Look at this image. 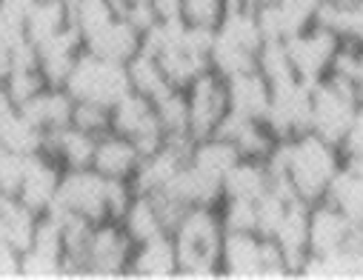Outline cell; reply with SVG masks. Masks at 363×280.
<instances>
[{"instance_id": "16", "label": "cell", "mask_w": 363, "mask_h": 280, "mask_svg": "<svg viewBox=\"0 0 363 280\" xmlns=\"http://www.w3.org/2000/svg\"><path fill=\"white\" fill-rule=\"evenodd\" d=\"M226 95H229V112L252 121H263L272 103V86L269 80L255 69L240 72L226 80Z\"/></svg>"}, {"instance_id": "28", "label": "cell", "mask_w": 363, "mask_h": 280, "mask_svg": "<svg viewBox=\"0 0 363 280\" xmlns=\"http://www.w3.org/2000/svg\"><path fill=\"white\" fill-rule=\"evenodd\" d=\"M72 26V4L69 0H38L29 21H26V38L38 46L57 32Z\"/></svg>"}, {"instance_id": "38", "label": "cell", "mask_w": 363, "mask_h": 280, "mask_svg": "<svg viewBox=\"0 0 363 280\" xmlns=\"http://www.w3.org/2000/svg\"><path fill=\"white\" fill-rule=\"evenodd\" d=\"M63 257L43 254L38 249H26L21 254V277H63Z\"/></svg>"}, {"instance_id": "22", "label": "cell", "mask_w": 363, "mask_h": 280, "mask_svg": "<svg viewBox=\"0 0 363 280\" xmlns=\"http://www.w3.org/2000/svg\"><path fill=\"white\" fill-rule=\"evenodd\" d=\"M323 201H332L349 215L352 223L363 226V157H343V166Z\"/></svg>"}, {"instance_id": "11", "label": "cell", "mask_w": 363, "mask_h": 280, "mask_svg": "<svg viewBox=\"0 0 363 280\" xmlns=\"http://www.w3.org/2000/svg\"><path fill=\"white\" fill-rule=\"evenodd\" d=\"M186 101H189V129L195 140L215 135L223 118L229 115L226 80L212 69H206L201 77L192 80V86L186 89Z\"/></svg>"}, {"instance_id": "15", "label": "cell", "mask_w": 363, "mask_h": 280, "mask_svg": "<svg viewBox=\"0 0 363 280\" xmlns=\"http://www.w3.org/2000/svg\"><path fill=\"white\" fill-rule=\"evenodd\" d=\"M140 46H143V32L135 23H129L123 15H118L101 32H95L92 38L83 40L86 52L106 57V60H115V63H129L140 52Z\"/></svg>"}, {"instance_id": "40", "label": "cell", "mask_w": 363, "mask_h": 280, "mask_svg": "<svg viewBox=\"0 0 363 280\" xmlns=\"http://www.w3.org/2000/svg\"><path fill=\"white\" fill-rule=\"evenodd\" d=\"M21 249L9 240H0V277H21Z\"/></svg>"}, {"instance_id": "27", "label": "cell", "mask_w": 363, "mask_h": 280, "mask_svg": "<svg viewBox=\"0 0 363 280\" xmlns=\"http://www.w3.org/2000/svg\"><path fill=\"white\" fill-rule=\"evenodd\" d=\"M126 72H129V83H132V91H138V95L149 98V101H157L163 98L169 89H174L157 60V55L140 49L129 63H126Z\"/></svg>"}, {"instance_id": "32", "label": "cell", "mask_w": 363, "mask_h": 280, "mask_svg": "<svg viewBox=\"0 0 363 280\" xmlns=\"http://www.w3.org/2000/svg\"><path fill=\"white\" fill-rule=\"evenodd\" d=\"M115 18H118V9H115L112 0H74L72 4V23L77 26L83 40L92 38L95 32H101Z\"/></svg>"}, {"instance_id": "30", "label": "cell", "mask_w": 363, "mask_h": 280, "mask_svg": "<svg viewBox=\"0 0 363 280\" xmlns=\"http://www.w3.org/2000/svg\"><path fill=\"white\" fill-rule=\"evenodd\" d=\"M155 109H157V118H160V126H163L166 138H186V140H195V138H192V129H189V101H186V89H169L163 98L155 101Z\"/></svg>"}, {"instance_id": "33", "label": "cell", "mask_w": 363, "mask_h": 280, "mask_svg": "<svg viewBox=\"0 0 363 280\" xmlns=\"http://www.w3.org/2000/svg\"><path fill=\"white\" fill-rule=\"evenodd\" d=\"M232 0H180V21L201 29H218Z\"/></svg>"}, {"instance_id": "25", "label": "cell", "mask_w": 363, "mask_h": 280, "mask_svg": "<svg viewBox=\"0 0 363 280\" xmlns=\"http://www.w3.org/2000/svg\"><path fill=\"white\" fill-rule=\"evenodd\" d=\"M0 146L12 149L18 155H38V152H46V132L38 129L21 112V106H15L0 115Z\"/></svg>"}, {"instance_id": "8", "label": "cell", "mask_w": 363, "mask_h": 280, "mask_svg": "<svg viewBox=\"0 0 363 280\" xmlns=\"http://www.w3.org/2000/svg\"><path fill=\"white\" fill-rule=\"evenodd\" d=\"M340 46H343L340 35H335L332 29H326L320 23H312L309 29H303L301 35H295V38L286 40V49H289L295 74L301 80L312 83V86L320 83L323 77H329Z\"/></svg>"}, {"instance_id": "26", "label": "cell", "mask_w": 363, "mask_h": 280, "mask_svg": "<svg viewBox=\"0 0 363 280\" xmlns=\"http://www.w3.org/2000/svg\"><path fill=\"white\" fill-rule=\"evenodd\" d=\"M121 226L126 229V235L135 240V243H143L155 235H163L169 232L166 229V220L160 215V206L155 201V195H143V192H135L129 209L123 212L121 218Z\"/></svg>"}, {"instance_id": "10", "label": "cell", "mask_w": 363, "mask_h": 280, "mask_svg": "<svg viewBox=\"0 0 363 280\" xmlns=\"http://www.w3.org/2000/svg\"><path fill=\"white\" fill-rule=\"evenodd\" d=\"M349 246H363V226L352 223L332 201L309 206V254H332Z\"/></svg>"}, {"instance_id": "14", "label": "cell", "mask_w": 363, "mask_h": 280, "mask_svg": "<svg viewBox=\"0 0 363 280\" xmlns=\"http://www.w3.org/2000/svg\"><path fill=\"white\" fill-rule=\"evenodd\" d=\"M35 49H38V63H40L46 83L49 86H66V77L83 52V38H80L77 26L72 23L63 32H57L55 38L38 43Z\"/></svg>"}, {"instance_id": "23", "label": "cell", "mask_w": 363, "mask_h": 280, "mask_svg": "<svg viewBox=\"0 0 363 280\" xmlns=\"http://www.w3.org/2000/svg\"><path fill=\"white\" fill-rule=\"evenodd\" d=\"M272 189V174L266 160L240 157L223 177V198H243L257 201Z\"/></svg>"}, {"instance_id": "3", "label": "cell", "mask_w": 363, "mask_h": 280, "mask_svg": "<svg viewBox=\"0 0 363 280\" xmlns=\"http://www.w3.org/2000/svg\"><path fill=\"white\" fill-rule=\"evenodd\" d=\"M360 103H363V95L357 83L337 74L323 77L320 83L312 86V132L340 146Z\"/></svg>"}, {"instance_id": "7", "label": "cell", "mask_w": 363, "mask_h": 280, "mask_svg": "<svg viewBox=\"0 0 363 280\" xmlns=\"http://www.w3.org/2000/svg\"><path fill=\"white\" fill-rule=\"evenodd\" d=\"M263 121L278 140H289L303 132H312V83L289 80L284 86H275Z\"/></svg>"}, {"instance_id": "19", "label": "cell", "mask_w": 363, "mask_h": 280, "mask_svg": "<svg viewBox=\"0 0 363 280\" xmlns=\"http://www.w3.org/2000/svg\"><path fill=\"white\" fill-rule=\"evenodd\" d=\"M129 274H135V277H174V274H180L177 246H174L172 232L155 235L143 243H135Z\"/></svg>"}, {"instance_id": "21", "label": "cell", "mask_w": 363, "mask_h": 280, "mask_svg": "<svg viewBox=\"0 0 363 280\" xmlns=\"http://www.w3.org/2000/svg\"><path fill=\"white\" fill-rule=\"evenodd\" d=\"M98 135L83 132L74 123L46 135V155H52L63 169H89L95 160Z\"/></svg>"}, {"instance_id": "39", "label": "cell", "mask_w": 363, "mask_h": 280, "mask_svg": "<svg viewBox=\"0 0 363 280\" xmlns=\"http://www.w3.org/2000/svg\"><path fill=\"white\" fill-rule=\"evenodd\" d=\"M340 152H343V157H363V103H360L346 138L340 140Z\"/></svg>"}, {"instance_id": "6", "label": "cell", "mask_w": 363, "mask_h": 280, "mask_svg": "<svg viewBox=\"0 0 363 280\" xmlns=\"http://www.w3.org/2000/svg\"><path fill=\"white\" fill-rule=\"evenodd\" d=\"M135 240L126 235L121 220H101L92 226L89 246L83 254V274L92 277H121L129 274Z\"/></svg>"}, {"instance_id": "34", "label": "cell", "mask_w": 363, "mask_h": 280, "mask_svg": "<svg viewBox=\"0 0 363 280\" xmlns=\"http://www.w3.org/2000/svg\"><path fill=\"white\" fill-rule=\"evenodd\" d=\"M292 201L295 198H289L278 189H269L263 198H257L255 206H257V235L260 237H275V232H278V226H281Z\"/></svg>"}, {"instance_id": "5", "label": "cell", "mask_w": 363, "mask_h": 280, "mask_svg": "<svg viewBox=\"0 0 363 280\" xmlns=\"http://www.w3.org/2000/svg\"><path fill=\"white\" fill-rule=\"evenodd\" d=\"M52 212L63 218H83L89 223L112 220L109 218V177L89 169H63Z\"/></svg>"}, {"instance_id": "47", "label": "cell", "mask_w": 363, "mask_h": 280, "mask_svg": "<svg viewBox=\"0 0 363 280\" xmlns=\"http://www.w3.org/2000/svg\"><path fill=\"white\" fill-rule=\"evenodd\" d=\"M312 4H323V0H312Z\"/></svg>"}, {"instance_id": "46", "label": "cell", "mask_w": 363, "mask_h": 280, "mask_svg": "<svg viewBox=\"0 0 363 280\" xmlns=\"http://www.w3.org/2000/svg\"><path fill=\"white\" fill-rule=\"evenodd\" d=\"M0 240H9V237H6V220H4V212H0Z\"/></svg>"}, {"instance_id": "24", "label": "cell", "mask_w": 363, "mask_h": 280, "mask_svg": "<svg viewBox=\"0 0 363 280\" xmlns=\"http://www.w3.org/2000/svg\"><path fill=\"white\" fill-rule=\"evenodd\" d=\"M240 160V152L235 149L232 140L220 138V135H209V138H198L192 140V149H189V163L195 169H201L203 174L215 177L223 183L226 172Z\"/></svg>"}, {"instance_id": "4", "label": "cell", "mask_w": 363, "mask_h": 280, "mask_svg": "<svg viewBox=\"0 0 363 280\" xmlns=\"http://www.w3.org/2000/svg\"><path fill=\"white\" fill-rule=\"evenodd\" d=\"M66 91L74 101L101 103L112 109L126 91H132L126 63H115L83 49L66 77Z\"/></svg>"}, {"instance_id": "37", "label": "cell", "mask_w": 363, "mask_h": 280, "mask_svg": "<svg viewBox=\"0 0 363 280\" xmlns=\"http://www.w3.org/2000/svg\"><path fill=\"white\" fill-rule=\"evenodd\" d=\"M26 160H29V155H18L12 149L0 146V195L21 192V183L26 174Z\"/></svg>"}, {"instance_id": "9", "label": "cell", "mask_w": 363, "mask_h": 280, "mask_svg": "<svg viewBox=\"0 0 363 280\" xmlns=\"http://www.w3.org/2000/svg\"><path fill=\"white\" fill-rule=\"evenodd\" d=\"M112 132L135 140L140 155H152L166 143V132L160 126L155 101L138 95V91H126L112 106Z\"/></svg>"}, {"instance_id": "20", "label": "cell", "mask_w": 363, "mask_h": 280, "mask_svg": "<svg viewBox=\"0 0 363 280\" xmlns=\"http://www.w3.org/2000/svg\"><path fill=\"white\" fill-rule=\"evenodd\" d=\"M21 112L46 135L57 132L63 126L72 123V112H74V98L66 91V86H46L43 91L26 103H21Z\"/></svg>"}, {"instance_id": "18", "label": "cell", "mask_w": 363, "mask_h": 280, "mask_svg": "<svg viewBox=\"0 0 363 280\" xmlns=\"http://www.w3.org/2000/svg\"><path fill=\"white\" fill-rule=\"evenodd\" d=\"M140 160H143V155L135 146V140H129L126 135H118V132H106V135L98 138L92 169L101 172L104 177L132 180V174L138 172Z\"/></svg>"}, {"instance_id": "48", "label": "cell", "mask_w": 363, "mask_h": 280, "mask_svg": "<svg viewBox=\"0 0 363 280\" xmlns=\"http://www.w3.org/2000/svg\"><path fill=\"white\" fill-rule=\"evenodd\" d=\"M69 4H74V0H69Z\"/></svg>"}, {"instance_id": "41", "label": "cell", "mask_w": 363, "mask_h": 280, "mask_svg": "<svg viewBox=\"0 0 363 280\" xmlns=\"http://www.w3.org/2000/svg\"><path fill=\"white\" fill-rule=\"evenodd\" d=\"M152 9L160 21H174L180 18V0H152Z\"/></svg>"}, {"instance_id": "42", "label": "cell", "mask_w": 363, "mask_h": 280, "mask_svg": "<svg viewBox=\"0 0 363 280\" xmlns=\"http://www.w3.org/2000/svg\"><path fill=\"white\" fill-rule=\"evenodd\" d=\"M15 63V46H9L4 38H0V80H6Z\"/></svg>"}, {"instance_id": "36", "label": "cell", "mask_w": 363, "mask_h": 280, "mask_svg": "<svg viewBox=\"0 0 363 280\" xmlns=\"http://www.w3.org/2000/svg\"><path fill=\"white\" fill-rule=\"evenodd\" d=\"M72 123L83 132L92 135H106L112 132V109L101 106V103H86V101H74V112H72Z\"/></svg>"}, {"instance_id": "17", "label": "cell", "mask_w": 363, "mask_h": 280, "mask_svg": "<svg viewBox=\"0 0 363 280\" xmlns=\"http://www.w3.org/2000/svg\"><path fill=\"white\" fill-rule=\"evenodd\" d=\"M309 206L312 203L295 198L289 203V209H286V215H284L275 237H272V240L278 243V249L284 252L292 274H301V266L309 257Z\"/></svg>"}, {"instance_id": "13", "label": "cell", "mask_w": 363, "mask_h": 280, "mask_svg": "<svg viewBox=\"0 0 363 280\" xmlns=\"http://www.w3.org/2000/svg\"><path fill=\"white\" fill-rule=\"evenodd\" d=\"M266 237L257 232H226L220 246V274L226 277H263Z\"/></svg>"}, {"instance_id": "43", "label": "cell", "mask_w": 363, "mask_h": 280, "mask_svg": "<svg viewBox=\"0 0 363 280\" xmlns=\"http://www.w3.org/2000/svg\"><path fill=\"white\" fill-rule=\"evenodd\" d=\"M112 4H115L118 15H123L126 9H132V6H140V4H152V0H112Z\"/></svg>"}, {"instance_id": "1", "label": "cell", "mask_w": 363, "mask_h": 280, "mask_svg": "<svg viewBox=\"0 0 363 280\" xmlns=\"http://www.w3.org/2000/svg\"><path fill=\"white\" fill-rule=\"evenodd\" d=\"M266 166L272 174V189L306 203H318L326 198L335 174L343 166V152L320 135L303 132L298 138L278 140L266 157Z\"/></svg>"}, {"instance_id": "35", "label": "cell", "mask_w": 363, "mask_h": 280, "mask_svg": "<svg viewBox=\"0 0 363 280\" xmlns=\"http://www.w3.org/2000/svg\"><path fill=\"white\" fill-rule=\"evenodd\" d=\"M257 201L243 198H223L218 212L226 232H257Z\"/></svg>"}, {"instance_id": "2", "label": "cell", "mask_w": 363, "mask_h": 280, "mask_svg": "<svg viewBox=\"0 0 363 280\" xmlns=\"http://www.w3.org/2000/svg\"><path fill=\"white\" fill-rule=\"evenodd\" d=\"M223 220L218 206H192L172 229L177 246L180 277H215L220 274Z\"/></svg>"}, {"instance_id": "44", "label": "cell", "mask_w": 363, "mask_h": 280, "mask_svg": "<svg viewBox=\"0 0 363 280\" xmlns=\"http://www.w3.org/2000/svg\"><path fill=\"white\" fill-rule=\"evenodd\" d=\"M232 4H243V6H249V9H260V6L281 4V0H232Z\"/></svg>"}, {"instance_id": "31", "label": "cell", "mask_w": 363, "mask_h": 280, "mask_svg": "<svg viewBox=\"0 0 363 280\" xmlns=\"http://www.w3.org/2000/svg\"><path fill=\"white\" fill-rule=\"evenodd\" d=\"M257 72L269 80V86H284L289 80H301L295 74V66H292V57H289V49H286V40H263L260 52H257Z\"/></svg>"}, {"instance_id": "12", "label": "cell", "mask_w": 363, "mask_h": 280, "mask_svg": "<svg viewBox=\"0 0 363 280\" xmlns=\"http://www.w3.org/2000/svg\"><path fill=\"white\" fill-rule=\"evenodd\" d=\"M60 177H63V166L46 155V152H38V155H29L26 160V174H23V183H21V192L18 198L35 209L38 215L49 212L55 206V195H57V186H60Z\"/></svg>"}, {"instance_id": "45", "label": "cell", "mask_w": 363, "mask_h": 280, "mask_svg": "<svg viewBox=\"0 0 363 280\" xmlns=\"http://www.w3.org/2000/svg\"><path fill=\"white\" fill-rule=\"evenodd\" d=\"M357 86H360V95H363V43L357 46Z\"/></svg>"}, {"instance_id": "29", "label": "cell", "mask_w": 363, "mask_h": 280, "mask_svg": "<svg viewBox=\"0 0 363 280\" xmlns=\"http://www.w3.org/2000/svg\"><path fill=\"white\" fill-rule=\"evenodd\" d=\"M257 66V55L235 40H229L226 35H220L215 29V40H212V49H209V69L215 74H220L223 80L240 74V72H249Z\"/></svg>"}]
</instances>
